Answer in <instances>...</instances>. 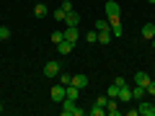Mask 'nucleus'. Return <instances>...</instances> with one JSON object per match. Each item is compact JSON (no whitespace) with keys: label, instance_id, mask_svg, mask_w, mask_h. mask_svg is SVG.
Wrapping results in <instances>:
<instances>
[{"label":"nucleus","instance_id":"f257e3e1","mask_svg":"<svg viewBox=\"0 0 155 116\" xmlns=\"http://www.w3.org/2000/svg\"><path fill=\"white\" fill-rule=\"evenodd\" d=\"M60 106H62V108H60L62 116H83L85 114L83 108H78V101H72V98H65Z\"/></svg>","mask_w":155,"mask_h":116},{"label":"nucleus","instance_id":"f03ea898","mask_svg":"<svg viewBox=\"0 0 155 116\" xmlns=\"http://www.w3.org/2000/svg\"><path fill=\"white\" fill-rule=\"evenodd\" d=\"M62 72V62H57V60H49L44 65V77H57Z\"/></svg>","mask_w":155,"mask_h":116},{"label":"nucleus","instance_id":"7ed1b4c3","mask_svg":"<svg viewBox=\"0 0 155 116\" xmlns=\"http://www.w3.org/2000/svg\"><path fill=\"white\" fill-rule=\"evenodd\" d=\"M104 11H106V18H119L122 8H119V3H116V0H109V3L104 5Z\"/></svg>","mask_w":155,"mask_h":116},{"label":"nucleus","instance_id":"20e7f679","mask_svg":"<svg viewBox=\"0 0 155 116\" xmlns=\"http://www.w3.org/2000/svg\"><path fill=\"white\" fill-rule=\"evenodd\" d=\"M49 95H52V101H54V103H62V101H65V85H54V88L49 90Z\"/></svg>","mask_w":155,"mask_h":116},{"label":"nucleus","instance_id":"39448f33","mask_svg":"<svg viewBox=\"0 0 155 116\" xmlns=\"http://www.w3.org/2000/svg\"><path fill=\"white\" fill-rule=\"evenodd\" d=\"M150 80H153V75H150V72H142V70H140L137 75H134V83H137V85H145V88L150 85Z\"/></svg>","mask_w":155,"mask_h":116},{"label":"nucleus","instance_id":"423d86ee","mask_svg":"<svg viewBox=\"0 0 155 116\" xmlns=\"http://www.w3.org/2000/svg\"><path fill=\"white\" fill-rule=\"evenodd\" d=\"M70 85H75L78 90L85 88V85H88V75H80V72H78V75H72V83H70Z\"/></svg>","mask_w":155,"mask_h":116},{"label":"nucleus","instance_id":"0eeeda50","mask_svg":"<svg viewBox=\"0 0 155 116\" xmlns=\"http://www.w3.org/2000/svg\"><path fill=\"white\" fill-rule=\"evenodd\" d=\"M62 31H65V39H67V41H72V44L78 41V26H65Z\"/></svg>","mask_w":155,"mask_h":116},{"label":"nucleus","instance_id":"6e6552de","mask_svg":"<svg viewBox=\"0 0 155 116\" xmlns=\"http://www.w3.org/2000/svg\"><path fill=\"white\" fill-rule=\"evenodd\" d=\"M72 47H75L72 41H67V39H62L60 44H57V52H60V54H70V52H72Z\"/></svg>","mask_w":155,"mask_h":116},{"label":"nucleus","instance_id":"1a4fd4ad","mask_svg":"<svg viewBox=\"0 0 155 116\" xmlns=\"http://www.w3.org/2000/svg\"><path fill=\"white\" fill-rule=\"evenodd\" d=\"M80 23V13H75V11H70L65 16V26H78Z\"/></svg>","mask_w":155,"mask_h":116},{"label":"nucleus","instance_id":"9d476101","mask_svg":"<svg viewBox=\"0 0 155 116\" xmlns=\"http://www.w3.org/2000/svg\"><path fill=\"white\" fill-rule=\"evenodd\" d=\"M106 114H109V116H119V103H116V98H109V103H106Z\"/></svg>","mask_w":155,"mask_h":116},{"label":"nucleus","instance_id":"9b49d317","mask_svg":"<svg viewBox=\"0 0 155 116\" xmlns=\"http://www.w3.org/2000/svg\"><path fill=\"white\" fill-rule=\"evenodd\" d=\"M119 101H122V103H129V101H132V90H129L127 85L119 88Z\"/></svg>","mask_w":155,"mask_h":116},{"label":"nucleus","instance_id":"f8f14e48","mask_svg":"<svg viewBox=\"0 0 155 116\" xmlns=\"http://www.w3.org/2000/svg\"><path fill=\"white\" fill-rule=\"evenodd\" d=\"M137 111H140L142 116H153V103H147V101L142 98V101H140V108H137Z\"/></svg>","mask_w":155,"mask_h":116},{"label":"nucleus","instance_id":"ddd939ff","mask_svg":"<svg viewBox=\"0 0 155 116\" xmlns=\"http://www.w3.org/2000/svg\"><path fill=\"white\" fill-rule=\"evenodd\" d=\"M145 95H147V88H145V85H137V88L132 90V101H142Z\"/></svg>","mask_w":155,"mask_h":116},{"label":"nucleus","instance_id":"4468645a","mask_svg":"<svg viewBox=\"0 0 155 116\" xmlns=\"http://www.w3.org/2000/svg\"><path fill=\"white\" fill-rule=\"evenodd\" d=\"M142 36L147 39V41L155 36V23H145V26H142Z\"/></svg>","mask_w":155,"mask_h":116},{"label":"nucleus","instance_id":"2eb2a0df","mask_svg":"<svg viewBox=\"0 0 155 116\" xmlns=\"http://www.w3.org/2000/svg\"><path fill=\"white\" fill-rule=\"evenodd\" d=\"M96 31H111L109 18H98V21H96Z\"/></svg>","mask_w":155,"mask_h":116},{"label":"nucleus","instance_id":"dca6fc26","mask_svg":"<svg viewBox=\"0 0 155 116\" xmlns=\"http://www.w3.org/2000/svg\"><path fill=\"white\" fill-rule=\"evenodd\" d=\"M47 13H49V8H47V5H41V3H39V5H34V16H36V18H44Z\"/></svg>","mask_w":155,"mask_h":116},{"label":"nucleus","instance_id":"f3484780","mask_svg":"<svg viewBox=\"0 0 155 116\" xmlns=\"http://www.w3.org/2000/svg\"><path fill=\"white\" fill-rule=\"evenodd\" d=\"M106 95H109V98H119V85L111 83V85H109V90H106Z\"/></svg>","mask_w":155,"mask_h":116},{"label":"nucleus","instance_id":"a211bd4d","mask_svg":"<svg viewBox=\"0 0 155 116\" xmlns=\"http://www.w3.org/2000/svg\"><path fill=\"white\" fill-rule=\"evenodd\" d=\"M57 77H60V83H62V85H70V83H72V75H70V72H65V70H62Z\"/></svg>","mask_w":155,"mask_h":116},{"label":"nucleus","instance_id":"6ab92c4d","mask_svg":"<svg viewBox=\"0 0 155 116\" xmlns=\"http://www.w3.org/2000/svg\"><path fill=\"white\" fill-rule=\"evenodd\" d=\"M111 39H114V36H111V31H98V41H101V44H109Z\"/></svg>","mask_w":155,"mask_h":116},{"label":"nucleus","instance_id":"aec40b11","mask_svg":"<svg viewBox=\"0 0 155 116\" xmlns=\"http://www.w3.org/2000/svg\"><path fill=\"white\" fill-rule=\"evenodd\" d=\"M85 41H88V44H96V41H98V31H96V28L88 31V34H85Z\"/></svg>","mask_w":155,"mask_h":116},{"label":"nucleus","instance_id":"412c9836","mask_svg":"<svg viewBox=\"0 0 155 116\" xmlns=\"http://www.w3.org/2000/svg\"><path fill=\"white\" fill-rule=\"evenodd\" d=\"M88 114H91V116H104V114H106V108H104V106H96V103H93V108H91Z\"/></svg>","mask_w":155,"mask_h":116},{"label":"nucleus","instance_id":"4be33fe9","mask_svg":"<svg viewBox=\"0 0 155 116\" xmlns=\"http://www.w3.org/2000/svg\"><path fill=\"white\" fill-rule=\"evenodd\" d=\"M11 39V28L8 26H0V41H8Z\"/></svg>","mask_w":155,"mask_h":116},{"label":"nucleus","instance_id":"5701e85b","mask_svg":"<svg viewBox=\"0 0 155 116\" xmlns=\"http://www.w3.org/2000/svg\"><path fill=\"white\" fill-rule=\"evenodd\" d=\"M62 39H65V31H60V28H57V31L52 34V44H60Z\"/></svg>","mask_w":155,"mask_h":116},{"label":"nucleus","instance_id":"b1692460","mask_svg":"<svg viewBox=\"0 0 155 116\" xmlns=\"http://www.w3.org/2000/svg\"><path fill=\"white\" fill-rule=\"evenodd\" d=\"M122 34H124L122 23H116V26H111V36H116V39H119V36H122Z\"/></svg>","mask_w":155,"mask_h":116},{"label":"nucleus","instance_id":"393cba45","mask_svg":"<svg viewBox=\"0 0 155 116\" xmlns=\"http://www.w3.org/2000/svg\"><path fill=\"white\" fill-rule=\"evenodd\" d=\"M65 16H67V13L62 11V8H57V11H54V21H60V23H65Z\"/></svg>","mask_w":155,"mask_h":116},{"label":"nucleus","instance_id":"a878e982","mask_svg":"<svg viewBox=\"0 0 155 116\" xmlns=\"http://www.w3.org/2000/svg\"><path fill=\"white\" fill-rule=\"evenodd\" d=\"M60 8H62V11H65V13L75 11V8H72V3H70V0H62V3H60Z\"/></svg>","mask_w":155,"mask_h":116},{"label":"nucleus","instance_id":"bb28decb","mask_svg":"<svg viewBox=\"0 0 155 116\" xmlns=\"http://www.w3.org/2000/svg\"><path fill=\"white\" fill-rule=\"evenodd\" d=\"M106 103H109V95H98V98H96V106H104L106 108Z\"/></svg>","mask_w":155,"mask_h":116},{"label":"nucleus","instance_id":"cd10ccee","mask_svg":"<svg viewBox=\"0 0 155 116\" xmlns=\"http://www.w3.org/2000/svg\"><path fill=\"white\" fill-rule=\"evenodd\" d=\"M147 93H150V95H155V80H150V85H147Z\"/></svg>","mask_w":155,"mask_h":116},{"label":"nucleus","instance_id":"c85d7f7f","mask_svg":"<svg viewBox=\"0 0 155 116\" xmlns=\"http://www.w3.org/2000/svg\"><path fill=\"white\" fill-rule=\"evenodd\" d=\"M150 47H153V49H155V36H153V39H150Z\"/></svg>","mask_w":155,"mask_h":116},{"label":"nucleus","instance_id":"c756f323","mask_svg":"<svg viewBox=\"0 0 155 116\" xmlns=\"http://www.w3.org/2000/svg\"><path fill=\"white\" fill-rule=\"evenodd\" d=\"M3 111H5V108H3V103H0V114H3Z\"/></svg>","mask_w":155,"mask_h":116},{"label":"nucleus","instance_id":"7c9ffc66","mask_svg":"<svg viewBox=\"0 0 155 116\" xmlns=\"http://www.w3.org/2000/svg\"><path fill=\"white\" fill-rule=\"evenodd\" d=\"M153 116H155V103H153Z\"/></svg>","mask_w":155,"mask_h":116},{"label":"nucleus","instance_id":"2f4dec72","mask_svg":"<svg viewBox=\"0 0 155 116\" xmlns=\"http://www.w3.org/2000/svg\"><path fill=\"white\" fill-rule=\"evenodd\" d=\"M147 3H153V5H155V0H147Z\"/></svg>","mask_w":155,"mask_h":116},{"label":"nucleus","instance_id":"473e14b6","mask_svg":"<svg viewBox=\"0 0 155 116\" xmlns=\"http://www.w3.org/2000/svg\"><path fill=\"white\" fill-rule=\"evenodd\" d=\"M153 75H155V65H153Z\"/></svg>","mask_w":155,"mask_h":116}]
</instances>
